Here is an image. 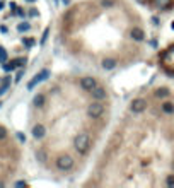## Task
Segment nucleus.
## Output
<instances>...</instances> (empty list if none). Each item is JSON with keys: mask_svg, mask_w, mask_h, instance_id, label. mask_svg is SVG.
<instances>
[{"mask_svg": "<svg viewBox=\"0 0 174 188\" xmlns=\"http://www.w3.org/2000/svg\"><path fill=\"white\" fill-rule=\"evenodd\" d=\"M74 147L79 154H87L90 147V137L89 133H79L74 139Z\"/></svg>", "mask_w": 174, "mask_h": 188, "instance_id": "nucleus-1", "label": "nucleus"}, {"mask_svg": "<svg viewBox=\"0 0 174 188\" xmlns=\"http://www.w3.org/2000/svg\"><path fill=\"white\" fill-rule=\"evenodd\" d=\"M103 113H104V104L101 103V101H97V99L87 106V116L92 118V120L101 118V116H103Z\"/></svg>", "mask_w": 174, "mask_h": 188, "instance_id": "nucleus-2", "label": "nucleus"}, {"mask_svg": "<svg viewBox=\"0 0 174 188\" xmlns=\"http://www.w3.org/2000/svg\"><path fill=\"white\" fill-rule=\"evenodd\" d=\"M55 164H56V168L60 169V171H70V169L74 168V159L65 154V156H60L56 159Z\"/></svg>", "mask_w": 174, "mask_h": 188, "instance_id": "nucleus-3", "label": "nucleus"}, {"mask_svg": "<svg viewBox=\"0 0 174 188\" xmlns=\"http://www.w3.org/2000/svg\"><path fill=\"white\" fill-rule=\"evenodd\" d=\"M50 77V70H46V68H43L41 72H38V74L32 77V81L27 84V89L31 91V89H34L36 87V84H39V82H43V81H46V79Z\"/></svg>", "mask_w": 174, "mask_h": 188, "instance_id": "nucleus-4", "label": "nucleus"}, {"mask_svg": "<svg viewBox=\"0 0 174 188\" xmlns=\"http://www.w3.org/2000/svg\"><path fill=\"white\" fill-rule=\"evenodd\" d=\"M145 108H147V101H145L143 97H137V99H133L132 104H130V110H132L133 113H142Z\"/></svg>", "mask_w": 174, "mask_h": 188, "instance_id": "nucleus-5", "label": "nucleus"}, {"mask_svg": "<svg viewBox=\"0 0 174 188\" xmlns=\"http://www.w3.org/2000/svg\"><path fill=\"white\" fill-rule=\"evenodd\" d=\"M96 86H97V81L94 77H84V79H80V87L84 89V91H87V92H90Z\"/></svg>", "mask_w": 174, "mask_h": 188, "instance_id": "nucleus-6", "label": "nucleus"}, {"mask_svg": "<svg viewBox=\"0 0 174 188\" xmlns=\"http://www.w3.org/2000/svg\"><path fill=\"white\" fill-rule=\"evenodd\" d=\"M90 94H92V97H94V99H97V101L106 99V96H108L106 89H104V87H101V86H96V87H94L92 91H90Z\"/></svg>", "mask_w": 174, "mask_h": 188, "instance_id": "nucleus-7", "label": "nucleus"}, {"mask_svg": "<svg viewBox=\"0 0 174 188\" xmlns=\"http://www.w3.org/2000/svg\"><path fill=\"white\" fill-rule=\"evenodd\" d=\"M45 133H46L45 125L38 123V125L32 126V137H34V139H43V137H45Z\"/></svg>", "mask_w": 174, "mask_h": 188, "instance_id": "nucleus-8", "label": "nucleus"}, {"mask_svg": "<svg viewBox=\"0 0 174 188\" xmlns=\"http://www.w3.org/2000/svg\"><path fill=\"white\" fill-rule=\"evenodd\" d=\"M116 65H118V62H116L114 58H104L103 62H101V67H103L104 70H113Z\"/></svg>", "mask_w": 174, "mask_h": 188, "instance_id": "nucleus-9", "label": "nucleus"}, {"mask_svg": "<svg viewBox=\"0 0 174 188\" xmlns=\"http://www.w3.org/2000/svg\"><path fill=\"white\" fill-rule=\"evenodd\" d=\"M130 36H132L135 41H143V38H145V32L140 29V27H133L132 32H130Z\"/></svg>", "mask_w": 174, "mask_h": 188, "instance_id": "nucleus-10", "label": "nucleus"}, {"mask_svg": "<svg viewBox=\"0 0 174 188\" xmlns=\"http://www.w3.org/2000/svg\"><path fill=\"white\" fill-rule=\"evenodd\" d=\"M32 104H34L36 108H41L43 104H45V96H43V94H38V96H34V99H32Z\"/></svg>", "mask_w": 174, "mask_h": 188, "instance_id": "nucleus-11", "label": "nucleus"}, {"mask_svg": "<svg viewBox=\"0 0 174 188\" xmlns=\"http://www.w3.org/2000/svg\"><path fill=\"white\" fill-rule=\"evenodd\" d=\"M162 111H164L166 115H172L174 113V104L172 103H164L162 104Z\"/></svg>", "mask_w": 174, "mask_h": 188, "instance_id": "nucleus-12", "label": "nucleus"}, {"mask_svg": "<svg viewBox=\"0 0 174 188\" xmlns=\"http://www.w3.org/2000/svg\"><path fill=\"white\" fill-rule=\"evenodd\" d=\"M155 96L157 97H167L169 96V89L167 87H159L157 91H155Z\"/></svg>", "mask_w": 174, "mask_h": 188, "instance_id": "nucleus-13", "label": "nucleus"}, {"mask_svg": "<svg viewBox=\"0 0 174 188\" xmlns=\"http://www.w3.org/2000/svg\"><path fill=\"white\" fill-rule=\"evenodd\" d=\"M2 67H3V70H5V72H12V70H16L17 63H16V60H14V62H9V63H3Z\"/></svg>", "mask_w": 174, "mask_h": 188, "instance_id": "nucleus-14", "label": "nucleus"}, {"mask_svg": "<svg viewBox=\"0 0 174 188\" xmlns=\"http://www.w3.org/2000/svg\"><path fill=\"white\" fill-rule=\"evenodd\" d=\"M36 159L41 161V162H45L46 161V152L45 151H36Z\"/></svg>", "mask_w": 174, "mask_h": 188, "instance_id": "nucleus-15", "label": "nucleus"}, {"mask_svg": "<svg viewBox=\"0 0 174 188\" xmlns=\"http://www.w3.org/2000/svg\"><path fill=\"white\" fill-rule=\"evenodd\" d=\"M29 27H31V26H29L27 22H22V24L17 26V31H19V32H26V31H29Z\"/></svg>", "mask_w": 174, "mask_h": 188, "instance_id": "nucleus-16", "label": "nucleus"}, {"mask_svg": "<svg viewBox=\"0 0 174 188\" xmlns=\"http://www.w3.org/2000/svg\"><path fill=\"white\" fill-rule=\"evenodd\" d=\"M22 43H24V46H27V48L34 46V39L32 38H22Z\"/></svg>", "mask_w": 174, "mask_h": 188, "instance_id": "nucleus-17", "label": "nucleus"}, {"mask_svg": "<svg viewBox=\"0 0 174 188\" xmlns=\"http://www.w3.org/2000/svg\"><path fill=\"white\" fill-rule=\"evenodd\" d=\"M5 60H7V52H5V48L0 46V63H5Z\"/></svg>", "mask_w": 174, "mask_h": 188, "instance_id": "nucleus-18", "label": "nucleus"}, {"mask_svg": "<svg viewBox=\"0 0 174 188\" xmlns=\"http://www.w3.org/2000/svg\"><path fill=\"white\" fill-rule=\"evenodd\" d=\"M48 34H50V29H45V32H43V38H41V45H45V43H46Z\"/></svg>", "mask_w": 174, "mask_h": 188, "instance_id": "nucleus-19", "label": "nucleus"}, {"mask_svg": "<svg viewBox=\"0 0 174 188\" xmlns=\"http://www.w3.org/2000/svg\"><path fill=\"white\" fill-rule=\"evenodd\" d=\"M5 137H7V130L3 128V126H0V140L5 139Z\"/></svg>", "mask_w": 174, "mask_h": 188, "instance_id": "nucleus-20", "label": "nucleus"}, {"mask_svg": "<svg viewBox=\"0 0 174 188\" xmlns=\"http://www.w3.org/2000/svg\"><path fill=\"white\" fill-rule=\"evenodd\" d=\"M167 185L169 186H174V175H169L167 176Z\"/></svg>", "mask_w": 174, "mask_h": 188, "instance_id": "nucleus-21", "label": "nucleus"}, {"mask_svg": "<svg viewBox=\"0 0 174 188\" xmlns=\"http://www.w3.org/2000/svg\"><path fill=\"white\" fill-rule=\"evenodd\" d=\"M16 63H17V67H22V65H26V58H17Z\"/></svg>", "mask_w": 174, "mask_h": 188, "instance_id": "nucleus-22", "label": "nucleus"}, {"mask_svg": "<svg viewBox=\"0 0 174 188\" xmlns=\"http://www.w3.org/2000/svg\"><path fill=\"white\" fill-rule=\"evenodd\" d=\"M22 75H24V70H19V72H17V75H16V82H19L21 79H22Z\"/></svg>", "mask_w": 174, "mask_h": 188, "instance_id": "nucleus-23", "label": "nucleus"}, {"mask_svg": "<svg viewBox=\"0 0 174 188\" xmlns=\"http://www.w3.org/2000/svg\"><path fill=\"white\" fill-rule=\"evenodd\" d=\"M101 5H103V7H109V5H113V2H106V0H101Z\"/></svg>", "mask_w": 174, "mask_h": 188, "instance_id": "nucleus-24", "label": "nucleus"}, {"mask_svg": "<svg viewBox=\"0 0 174 188\" xmlns=\"http://www.w3.org/2000/svg\"><path fill=\"white\" fill-rule=\"evenodd\" d=\"M7 89H9V87H7V86H3V84H2V86H0V96H2V94H3V92H5V91H7Z\"/></svg>", "mask_w": 174, "mask_h": 188, "instance_id": "nucleus-25", "label": "nucleus"}, {"mask_svg": "<svg viewBox=\"0 0 174 188\" xmlns=\"http://www.w3.org/2000/svg\"><path fill=\"white\" fill-rule=\"evenodd\" d=\"M159 3H161L162 7H166V5H167V3H169V0H159Z\"/></svg>", "mask_w": 174, "mask_h": 188, "instance_id": "nucleus-26", "label": "nucleus"}, {"mask_svg": "<svg viewBox=\"0 0 174 188\" xmlns=\"http://www.w3.org/2000/svg\"><path fill=\"white\" fill-rule=\"evenodd\" d=\"M9 29H7V26H0V32H7Z\"/></svg>", "mask_w": 174, "mask_h": 188, "instance_id": "nucleus-27", "label": "nucleus"}, {"mask_svg": "<svg viewBox=\"0 0 174 188\" xmlns=\"http://www.w3.org/2000/svg\"><path fill=\"white\" fill-rule=\"evenodd\" d=\"M17 137H19V140H21V142H24V140H26V139H24V135H22V133H17Z\"/></svg>", "mask_w": 174, "mask_h": 188, "instance_id": "nucleus-28", "label": "nucleus"}, {"mask_svg": "<svg viewBox=\"0 0 174 188\" xmlns=\"http://www.w3.org/2000/svg\"><path fill=\"white\" fill-rule=\"evenodd\" d=\"M61 2H63L65 5H68V3H70V0H61Z\"/></svg>", "mask_w": 174, "mask_h": 188, "instance_id": "nucleus-29", "label": "nucleus"}, {"mask_svg": "<svg viewBox=\"0 0 174 188\" xmlns=\"http://www.w3.org/2000/svg\"><path fill=\"white\" fill-rule=\"evenodd\" d=\"M3 5H5V3H3V2H0V10L3 9Z\"/></svg>", "mask_w": 174, "mask_h": 188, "instance_id": "nucleus-30", "label": "nucleus"}, {"mask_svg": "<svg viewBox=\"0 0 174 188\" xmlns=\"http://www.w3.org/2000/svg\"><path fill=\"white\" fill-rule=\"evenodd\" d=\"M27 2H34V0H27Z\"/></svg>", "mask_w": 174, "mask_h": 188, "instance_id": "nucleus-31", "label": "nucleus"}, {"mask_svg": "<svg viewBox=\"0 0 174 188\" xmlns=\"http://www.w3.org/2000/svg\"><path fill=\"white\" fill-rule=\"evenodd\" d=\"M138 2H143V0H138Z\"/></svg>", "mask_w": 174, "mask_h": 188, "instance_id": "nucleus-32", "label": "nucleus"}, {"mask_svg": "<svg viewBox=\"0 0 174 188\" xmlns=\"http://www.w3.org/2000/svg\"><path fill=\"white\" fill-rule=\"evenodd\" d=\"M0 106H2V103H0Z\"/></svg>", "mask_w": 174, "mask_h": 188, "instance_id": "nucleus-33", "label": "nucleus"}]
</instances>
